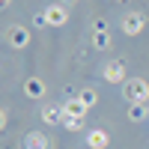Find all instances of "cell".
I'll use <instances>...</instances> for the list:
<instances>
[{"instance_id": "11", "label": "cell", "mask_w": 149, "mask_h": 149, "mask_svg": "<svg viewBox=\"0 0 149 149\" xmlns=\"http://www.w3.org/2000/svg\"><path fill=\"white\" fill-rule=\"evenodd\" d=\"M95 45H102V48H107V36H104V33H95Z\"/></svg>"}, {"instance_id": "5", "label": "cell", "mask_w": 149, "mask_h": 149, "mask_svg": "<svg viewBox=\"0 0 149 149\" xmlns=\"http://www.w3.org/2000/svg\"><path fill=\"white\" fill-rule=\"evenodd\" d=\"M48 21H51V24H63L66 21V12L63 9H48Z\"/></svg>"}, {"instance_id": "9", "label": "cell", "mask_w": 149, "mask_h": 149, "mask_svg": "<svg viewBox=\"0 0 149 149\" xmlns=\"http://www.w3.org/2000/svg\"><path fill=\"white\" fill-rule=\"evenodd\" d=\"M143 102H137V104H134L131 107V119H143V107H140Z\"/></svg>"}, {"instance_id": "7", "label": "cell", "mask_w": 149, "mask_h": 149, "mask_svg": "<svg viewBox=\"0 0 149 149\" xmlns=\"http://www.w3.org/2000/svg\"><path fill=\"white\" fill-rule=\"evenodd\" d=\"M104 143H107V134H102V131L90 134V146H104Z\"/></svg>"}, {"instance_id": "4", "label": "cell", "mask_w": 149, "mask_h": 149, "mask_svg": "<svg viewBox=\"0 0 149 149\" xmlns=\"http://www.w3.org/2000/svg\"><path fill=\"white\" fill-rule=\"evenodd\" d=\"M84 107H86L84 102H69L63 110H66V116H69V119H72V116H74V119H81V116H84Z\"/></svg>"}, {"instance_id": "10", "label": "cell", "mask_w": 149, "mask_h": 149, "mask_svg": "<svg viewBox=\"0 0 149 149\" xmlns=\"http://www.w3.org/2000/svg\"><path fill=\"white\" fill-rule=\"evenodd\" d=\"M93 98H95V93H93V90H86V93L81 95V102H84L86 107H90V104H93Z\"/></svg>"}, {"instance_id": "6", "label": "cell", "mask_w": 149, "mask_h": 149, "mask_svg": "<svg viewBox=\"0 0 149 149\" xmlns=\"http://www.w3.org/2000/svg\"><path fill=\"white\" fill-rule=\"evenodd\" d=\"M9 36H12V42H15V45H24V42H27V33H24L21 27H12Z\"/></svg>"}, {"instance_id": "2", "label": "cell", "mask_w": 149, "mask_h": 149, "mask_svg": "<svg viewBox=\"0 0 149 149\" xmlns=\"http://www.w3.org/2000/svg\"><path fill=\"white\" fill-rule=\"evenodd\" d=\"M146 93H149L146 84H140V81L128 86V98H131V102H146Z\"/></svg>"}, {"instance_id": "3", "label": "cell", "mask_w": 149, "mask_h": 149, "mask_svg": "<svg viewBox=\"0 0 149 149\" xmlns=\"http://www.w3.org/2000/svg\"><path fill=\"white\" fill-rule=\"evenodd\" d=\"M122 74H125L122 63H110V66L104 69V78H107V81H113V84H116V81H122Z\"/></svg>"}, {"instance_id": "1", "label": "cell", "mask_w": 149, "mask_h": 149, "mask_svg": "<svg viewBox=\"0 0 149 149\" xmlns=\"http://www.w3.org/2000/svg\"><path fill=\"white\" fill-rule=\"evenodd\" d=\"M140 27H143V15H137V12L122 21V30H125V33H140Z\"/></svg>"}, {"instance_id": "8", "label": "cell", "mask_w": 149, "mask_h": 149, "mask_svg": "<svg viewBox=\"0 0 149 149\" xmlns=\"http://www.w3.org/2000/svg\"><path fill=\"white\" fill-rule=\"evenodd\" d=\"M42 116H45V119H60V110H57V107H45Z\"/></svg>"}]
</instances>
